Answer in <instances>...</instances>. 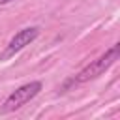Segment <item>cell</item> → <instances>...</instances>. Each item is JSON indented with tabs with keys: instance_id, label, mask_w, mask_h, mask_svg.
Returning <instances> with one entry per match:
<instances>
[{
	"instance_id": "1",
	"label": "cell",
	"mask_w": 120,
	"mask_h": 120,
	"mask_svg": "<svg viewBox=\"0 0 120 120\" xmlns=\"http://www.w3.org/2000/svg\"><path fill=\"white\" fill-rule=\"evenodd\" d=\"M118 54H120V45L118 43H114L111 49H107L99 58H96V60H92L88 66H84L73 79H69L66 84H64V88L62 90H66L68 86H71V84H81V82H88V81H92V79H98L99 75H103L116 60H118Z\"/></svg>"
},
{
	"instance_id": "2",
	"label": "cell",
	"mask_w": 120,
	"mask_h": 120,
	"mask_svg": "<svg viewBox=\"0 0 120 120\" xmlns=\"http://www.w3.org/2000/svg\"><path fill=\"white\" fill-rule=\"evenodd\" d=\"M43 88V82L41 81H30L19 88H15L6 99L4 103L0 105V114H9L13 111H19L21 107H24L28 101H32Z\"/></svg>"
},
{
	"instance_id": "3",
	"label": "cell",
	"mask_w": 120,
	"mask_h": 120,
	"mask_svg": "<svg viewBox=\"0 0 120 120\" xmlns=\"http://www.w3.org/2000/svg\"><path fill=\"white\" fill-rule=\"evenodd\" d=\"M38 36H39V26H24V28L17 30V32L13 34V38L8 41L6 49L0 52V60H8V58L15 56V54L21 52L26 45H30Z\"/></svg>"
},
{
	"instance_id": "4",
	"label": "cell",
	"mask_w": 120,
	"mask_h": 120,
	"mask_svg": "<svg viewBox=\"0 0 120 120\" xmlns=\"http://www.w3.org/2000/svg\"><path fill=\"white\" fill-rule=\"evenodd\" d=\"M9 2H13V0H0V6H4V4H9Z\"/></svg>"
}]
</instances>
